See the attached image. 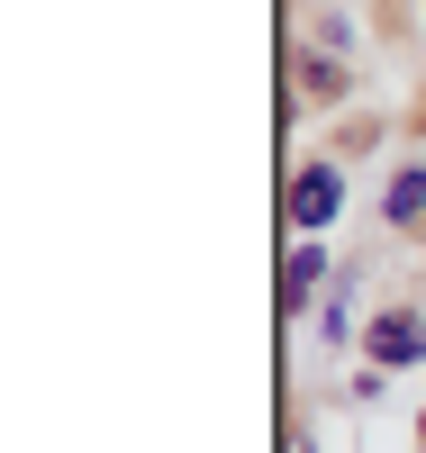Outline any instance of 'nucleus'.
Returning <instances> with one entry per match:
<instances>
[{
	"instance_id": "1",
	"label": "nucleus",
	"mask_w": 426,
	"mask_h": 453,
	"mask_svg": "<svg viewBox=\"0 0 426 453\" xmlns=\"http://www.w3.org/2000/svg\"><path fill=\"white\" fill-rule=\"evenodd\" d=\"M363 354H372L381 372H399V363H417V354H426V318H408V309H391V318H372V326H363Z\"/></svg>"
},
{
	"instance_id": "3",
	"label": "nucleus",
	"mask_w": 426,
	"mask_h": 453,
	"mask_svg": "<svg viewBox=\"0 0 426 453\" xmlns=\"http://www.w3.org/2000/svg\"><path fill=\"white\" fill-rule=\"evenodd\" d=\"M391 226H426V164H408V173H391Z\"/></svg>"
},
{
	"instance_id": "4",
	"label": "nucleus",
	"mask_w": 426,
	"mask_h": 453,
	"mask_svg": "<svg viewBox=\"0 0 426 453\" xmlns=\"http://www.w3.org/2000/svg\"><path fill=\"white\" fill-rule=\"evenodd\" d=\"M308 290H318V254H290V263H282V309H299Z\"/></svg>"
},
{
	"instance_id": "2",
	"label": "nucleus",
	"mask_w": 426,
	"mask_h": 453,
	"mask_svg": "<svg viewBox=\"0 0 426 453\" xmlns=\"http://www.w3.org/2000/svg\"><path fill=\"white\" fill-rule=\"evenodd\" d=\"M336 209H345L336 164H308V173L290 181V226H336Z\"/></svg>"
}]
</instances>
